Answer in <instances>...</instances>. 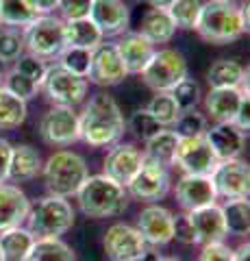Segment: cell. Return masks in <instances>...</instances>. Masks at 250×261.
<instances>
[{
	"label": "cell",
	"mask_w": 250,
	"mask_h": 261,
	"mask_svg": "<svg viewBox=\"0 0 250 261\" xmlns=\"http://www.w3.org/2000/svg\"><path fill=\"white\" fill-rule=\"evenodd\" d=\"M159 261H181V259H176V257H159Z\"/></svg>",
	"instance_id": "obj_53"
},
{
	"label": "cell",
	"mask_w": 250,
	"mask_h": 261,
	"mask_svg": "<svg viewBox=\"0 0 250 261\" xmlns=\"http://www.w3.org/2000/svg\"><path fill=\"white\" fill-rule=\"evenodd\" d=\"M187 76V59L176 48H161L155 50L152 59L142 72V79L155 94L172 92L174 85Z\"/></svg>",
	"instance_id": "obj_7"
},
{
	"label": "cell",
	"mask_w": 250,
	"mask_h": 261,
	"mask_svg": "<svg viewBox=\"0 0 250 261\" xmlns=\"http://www.w3.org/2000/svg\"><path fill=\"white\" fill-rule=\"evenodd\" d=\"M5 74H7V63H3V61H0V83H3Z\"/></svg>",
	"instance_id": "obj_52"
},
{
	"label": "cell",
	"mask_w": 250,
	"mask_h": 261,
	"mask_svg": "<svg viewBox=\"0 0 250 261\" xmlns=\"http://www.w3.org/2000/svg\"><path fill=\"white\" fill-rule=\"evenodd\" d=\"M126 128L131 130V133L137 137V140H142V142L150 140L152 135H157L159 130H161L159 122L152 118L146 109H137V111H133L131 120L126 122Z\"/></svg>",
	"instance_id": "obj_41"
},
{
	"label": "cell",
	"mask_w": 250,
	"mask_h": 261,
	"mask_svg": "<svg viewBox=\"0 0 250 261\" xmlns=\"http://www.w3.org/2000/svg\"><path fill=\"white\" fill-rule=\"evenodd\" d=\"M24 53V37L20 29L0 27V61L15 63Z\"/></svg>",
	"instance_id": "obj_36"
},
{
	"label": "cell",
	"mask_w": 250,
	"mask_h": 261,
	"mask_svg": "<svg viewBox=\"0 0 250 261\" xmlns=\"http://www.w3.org/2000/svg\"><path fill=\"white\" fill-rule=\"evenodd\" d=\"M248 79V70L235 59L215 61L207 72L209 87H241Z\"/></svg>",
	"instance_id": "obj_28"
},
{
	"label": "cell",
	"mask_w": 250,
	"mask_h": 261,
	"mask_svg": "<svg viewBox=\"0 0 250 261\" xmlns=\"http://www.w3.org/2000/svg\"><path fill=\"white\" fill-rule=\"evenodd\" d=\"M126 192H128V198L148 202V205L157 200H163L168 192H170V172H168V168L144 157L140 172L126 185Z\"/></svg>",
	"instance_id": "obj_10"
},
{
	"label": "cell",
	"mask_w": 250,
	"mask_h": 261,
	"mask_svg": "<svg viewBox=\"0 0 250 261\" xmlns=\"http://www.w3.org/2000/svg\"><path fill=\"white\" fill-rule=\"evenodd\" d=\"M174 196L185 214L209 207V205H215V200H217L211 178L198 176V174H183L179 178V183H176Z\"/></svg>",
	"instance_id": "obj_17"
},
{
	"label": "cell",
	"mask_w": 250,
	"mask_h": 261,
	"mask_svg": "<svg viewBox=\"0 0 250 261\" xmlns=\"http://www.w3.org/2000/svg\"><path fill=\"white\" fill-rule=\"evenodd\" d=\"M0 27H3V24H0Z\"/></svg>",
	"instance_id": "obj_55"
},
{
	"label": "cell",
	"mask_w": 250,
	"mask_h": 261,
	"mask_svg": "<svg viewBox=\"0 0 250 261\" xmlns=\"http://www.w3.org/2000/svg\"><path fill=\"white\" fill-rule=\"evenodd\" d=\"M148 7H157V9H168L174 0H146Z\"/></svg>",
	"instance_id": "obj_51"
},
{
	"label": "cell",
	"mask_w": 250,
	"mask_h": 261,
	"mask_svg": "<svg viewBox=\"0 0 250 261\" xmlns=\"http://www.w3.org/2000/svg\"><path fill=\"white\" fill-rule=\"evenodd\" d=\"M72 250L61 238H35L24 261H74Z\"/></svg>",
	"instance_id": "obj_31"
},
{
	"label": "cell",
	"mask_w": 250,
	"mask_h": 261,
	"mask_svg": "<svg viewBox=\"0 0 250 261\" xmlns=\"http://www.w3.org/2000/svg\"><path fill=\"white\" fill-rule=\"evenodd\" d=\"M233 261H250V246L248 242H244L237 250H233Z\"/></svg>",
	"instance_id": "obj_49"
},
{
	"label": "cell",
	"mask_w": 250,
	"mask_h": 261,
	"mask_svg": "<svg viewBox=\"0 0 250 261\" xmlns=\"http://www.w3.org/2000/svg\"><path fill=\"white\" fill-rule=\"evenodd\" d=\"M0 261H5V257H3V250H0Z\"/></svg>",
	"instance_id": "obj_54"
},
{
	"label": "cell",
	"mask_w": 250,
	"mask_h": 261,
	"mask_svg": "<svg viewBox=\"0 0 250 261\" xmlns=\"http://www.w3.org/2000/svg\"><path fill=\"white\" fill-rule=\"evenodd\" d=\"M209 178H211V183H213L217 198H220V196L227 200L248 198L250 172H248V163L244 159L217 161V166Z\"/></svg>",
	"instance_id": "obj_13"
},
{
	"label": "cell",
	"mask_w": 250,
	"mask_h": 261,
	"mask_svg": "<svg viewBox=\"0 0 250 261\" xmlns=\"http://www.w3.org/2000/svg\"><path fill=\"white\" fill-rule=\"evenodd\" d=\"M39 137L48 146H72L80 140L78 130V113L72 107H57L48 109L39 120Z\"/></svg>",
	"instance_id": "obj_9"
},
{
	"label": "cell",
	"mask_w": 250,
	"mask_h": 261,
	"mask_svg": "<svg viewBox=\"0 0 250 261\" xmlns=\"http://www.w3.org/2000/svg\"><path fill=\"white\" fill-rule=\"evenodd\" d=\"M233 124H235L241 133L248 135V128H250V98H248V94L244 96V100H241L239 109L235 113V120H233Z\"/></svg>",
	"instance_id": "obj_46"
},
{
	"label": "cell",
	"mask_w": 250,
	"mask_h": 261,
	"mask_svg": "<svg viewBox=\"0 0 250 261\" xmlns=\"http://www.w3.org/2000/svg\"><path fill=\"white\" fill-rule=\"evenodd\" d=\"M200 11H203V3L200 0H174L168 7V13H170L174 27L183 31H196Z\"/></svg>",
	"instance_id": "obj_34"
},
{
	"label": "cell",
	"mask_w": 250,
	"mask_h": 261,
	"mask_svg": "<svg viewBox=\"0 0 250 261\" xmlns=\"http://www.w3.org/2000/svg\"><path fill=\"white\" fill-rule=\"evenodd\" d=\"M174 240H179L183 244H193V228L189 224L187 214L174 218Z\"/></svg>",
	"instance_id": "obj_45"
},
{
	"label": "cell",
	"mask_w": 250,
	"mask_h": 261,
	"mask_svg": "<svg viewBox=\"0 0 250 261\" xmlns=\"http://www.w3.org/2000/svg\"><path fill=\"white\" fill-rule=\"evenodd\" d=\"M78 209L87 218L104 220V218H118L122 216L128 207V192L124 185L116 183L114 178L104 174L87 176L85 183L76 192Z\"/></svg>",
	"instance_id": "obj_3"
},
{
	"label": "cell",
	"mask_w": 250,
	"mask_h": 261,
	"mask_svg": "<svg viewBox=\"0 0 250 261\" xmlns=\"http://www.w3.org/2000/svg\"><path fill=\"white\" fill-rule=\"evenodd\" d=\"M39 18L31 0H0V24L11 29H26Z\"/></svg>",
	"instance_id": "obj_30"
},
{
	"label": "cell",
	"mask_w": 250,
	"mask_h": 261,
	"mask_svg": "<svg viewBox=\"0 0 250 261\" xmlns=\"http://www.w3.org/2000/svg\"><path fill=\"white\" fill-rule=\"evenodd\" d=\"M144 163V152L133 144H114L104 157V176L114 178L120 185H128L133 176L140 172Z\"/></svg>",
	"instance_id": "obj_16"
},
{
	"label": "cell",
	"mask_w": 250,
	"mask_h": 261,
	"mask_svg": "<svg viewBox=\"0 0 250 261\" xmlns=\"http://www.w3.org/2000/svg\"><path fill=\"white\" fill-rule=\"evenodd\" d=\"M137 231L146 242V246L159 248L168 246L174 240V214L170 209L150 202L148 207H144L137 216Z\"/></svg>",
	"instance_id": "obj_14"
},
{
	"label": "cell",
	"mask_w": 250,
	"mask_h": 261,
	"mask_svg": "<svg viewBox=\"0 0 250 261\" xmlns=\"http://www.w3.org/2000/svg\"><path fill=\"white\" fill-rule=\"evenodd\" d=\"M128 76L120 53L114 42H102L92 50V63L87 72V83L100 87H116Z\"/></svg>",
	"instance_id": "obj_11"
},
{
	"label": "cell",
	"mask_w": 250,
	"mask_h": 261,
	"mask_svg": "<svg viewBox=\"0 0 250 261\" xmlns=\"http://www.w3.org/2000/svg\"><path fill=\"white\" fill-rule=\"evenodd\" d=\"M74 220L76 211L68 198L48 194L35 207H31L26 222L35 238H61L74 226Z\"/></svg>",
	"instance_id": "obj_5"
},
{
	"label": "cell",
	"mask_w": 250,
	"mask_h": 261,
	"mask_svg": "<svg viewBox=\"0 0 250 261\" xmlns=\"http://www.w3.org/2000/svg\"><path fill=\"white\" fill-rule=\"evenodd\" d=\"M187 218L193 228V244H203L205 246V244L224 242V238L229 235L220 205H209L203 209L189 211Z\"/></svg>",
	"instance_id": "obj_20"
},
{
	"label": "cell",
	"mask_w": 250,
	"mask_h": 261,
	"mask_svg": "<svg viewBox=\"0 0 250 261\" xmlns=\"http://www.w3.org/2000/svg\"><path fill=\"white\" fill-rule=\"evenodd\" d=\"M146 111L150 113L152 118L159 122L161 128H168V126H174L176 118L181 116V109L179 105L174 102V98L170 92H161V94H155V98L148 102Z\"/></svg>",
	"instance_id": "obj_35"
},
{
	"label": "cell",
	"mask_w": 250,
	"mask_h": 261,
	"mask_svg": "<svg viewBox=\"0 0 250 261\" xmlns=\"http://www.w3.org/2000/svg\"><path fill=\"white\" fill-rule=\"evenodd\" d=\"M159 252H157V248H152V246H146V250L142 252L140 257H135L133 261H159Z\"/></svg>",
	"instance_id": "obj_50"
},
{
	"label": "cell",
	"mask_w": 250,
	"mask_h": 261,
	"mask_svg": "<svg viewBox=\"0 0 250 261\" xmlns=\"http://www.w3.org/2000/svg\"><path fill=\"white\" fill-rule=\"evenodd\" d=\"M198 261H233V248H229L224 242L205 244Z\"/></svg>",
	"instance_id": "obj_44"
},
{
	"label": "cell",
	"mask_w": 250,
	"mask_h": 261,
	"mask_svg": "<svg viewBox=\"0 0 250 261\" xmlns=\"http://www.w3.org/2000/svg\"><path fill=\"white\" fill-rule=\"evenodd\" d=\"M31 3H33V7L39 11V15H48V13H52L54 9H57L59 0H31Z\"/></svg>",
	"instance_id": "obj_48"
},
{
	"label": "cell",
	"mask_w": 250,
	"mask_h": 261,
	"mask_svg": "<svg viewBox=\"0 0 250 261\" xmlns=\"http://www.w3.org/2000/svg\"><path fill=\"white\" fill-rule=\"evenodd\" d=\"M31 200L18 185L0 183V233L13 226H22L29 218Z\"/></svg>",
	"instance_id": "obj_22"
},
{
	"label": "cell",
	"mask_w": 250,
	"mask_h": 261,
	"mask_svg": "<svg viewBox=\"0 0 250 261\" xmlns=\"http://www.w3.org/2000/svg\"><path fill=\"white\" fill-rule=\"evenodd\" d=\"M90 20L98 27L102 37H116L126 33L131 15L124 0H92Z\"/></svg>",
	"instance_id": "obj_18"
},
{
	"label": "cell",
	"mask_w": 250,
	"mask_h": 261,
	"mask_svg": "<svg viewBox=\"0 0 250 261\" xmlns=\"http://www.w3.org/2000/svg\"><path fill=\"white\" fill-rule=\"evenodd\" d=\"M102 246H104V255L111 261H133L146 250V242H144V238L135 226L116 222L104 233Z\"/></svg>",
	"instance_id": "obj_15"
},
{
	"label": "cell",
	"mask_w": 250,
	"mask_h": 261,
	"mask_svg": "<svg viewBox=\"0 0 250 261\" xmlns=\"http://www.w3.org/2000/svg\"><path fill=\"white\" fill-rule=\"evenodd\" d=\"M170 94H172V98H174V102L179 105L181 111L196 109L198 102H200V98H203L200 85H198L193 79H189V76H185L179 85H174V89H172Z\"/></svg>",
	"instance_id": "obj_40"
},
{
	"label": "cell",
	"mask_w": 250,
	"mask_h": 261,
	"mask_svg": "<svg viewBox=\"0 0 250 261\" xmlns=\"http://www.w3.org/2000/svg\"><path fill=\"white\" fill-rule=\"evenodd\" d=\"M42 157L39 152L29 144H18L11 150V163H9V176L7 181L13 183H26L33 181L37 174H42Z\"/></svg>",
	"instance_id": "obj_24"
},
{
	"label": "cell",
	"mask_w": 250,
	"mask_h": 261,
	"mask_svg": "<svg viewBox=\"0 0 250 261\" xmlns=\"http://www.w3.org/2000/svg\"><path fill=\"white\" fill-rule=\"evenodd\" d=\"M196 33L209 44H233L248 33V3L237 5L235 0H209L196 24Z\"/></svg>",
	"instance_id": "obj_2"
},
{
	"label": "cell",
	"mask_w": 250,
	"mask_h": 261,
	"mask_svg": "<svg viewBox=\"0 0 250 261\" xmlns=\"http://www.w3.org/2000/svg\"><path fill=\"white\" fill-rule=\"evenodd\" d=\"M42 92L44 96L57 107H72L74 109L76 105H80L87 96V89H90V83H87L85 76H76L68 72L61 65H50L44 74L42 81Z\"/></svg>",
	"instance_id": "obj_8"
},
{
	"label": "cell",
	"mask_w": 250,
	"mask_h": 261,
	"mask_svg": "<svg viewBox=\"0 0 250 261\" xmlns=\"http://www.w3.org/2000/svg\"><path fill=\"white\" fill-rule=\"evenodd\" d=\"M26 120V102L7 92L0 83V130H11L24 124Z\"/></svg>",
	"instance_id": "obj_33"
},
{
	"label": "cell",
	"mask_w": 250,
	"mask_h": 261,
	"mask_svg": "<svg viewBox=\"0 0 250 261\" xmlns=\"http://www.w3.org/2000/svg\"><path fill=\"white\" fill-rule=\"evenodd\" d=\"M3 85H5L7 92H11L13 96H18L20 100H24V102L31 100V98H35L37 92H39V85L35 83V81H31L29 76H24L22 72H18L15 68L5 74Z\"/></svg>",
	"instance_id": "obj_39"
},
{
	"label": "cell",
	"mask_w": 250,
	"mask_h": 261,
	"mask_svg": "<svg viewBox=\"0 0 250 261\" xmlns=\"http://www.w3.org/2000/svg\"><path fill=\"white\" fill-rule=\"evenodd\" d=\"M224 224H227V233L235 235V238H246L250 231V207L248 198H235L227 200L222 207Z\"/></svg>",
	"instance_id": "obj_32"
},
{
	"label": "cell",
	"mask_w": 250,
	"mask_h": 261,
	"mask_svg": "<svg viewBox=\"0 0 250 261\" xmlns=\"http://www.w3.org/2000/svg\"><path fill=\"white\" fill-rule=\"evenodd\" d=\"M11 150H13L11 142H7V140H3V137H0V183H5L7 176H9Z\"/></svg>",
	"instance_id": "obj_47"
},
{
	"label": "cell",
	"mask_w": 250,
	"mask_h": 261,
	"mask_svg": "<svg viewBox=\"0 0 250 261\" xmlns=\"http://www.w3.org/2000/svg\"><path fill=\"white\" fill-rule=\"evenodd\" d=\"M174 163L183 170V174H198L211 176L217 166V157L213 154L211 146L203 137H179Z\"/></svg>",
	"instance_id": "obj_12"
},
{
	"label": "cell",
	"mask_w": 250,
	"mask_h": 261,
	"mask_svg": "<svg viewBox=\"0 0 250 261\" xmlns=\"http://www.w3.org/2000/svg\"><path fill=\"white\" fill-rule=\"evenodd\" d=\"M42 174L48 194L70 198V196H76L80 185L90 176V168H87V161L78 152L57 150L42 166Z\"/></svg>",
	"instance_id": "obj_4"
},
{
	"label": "cell",
	"mask_w": 250,
	"mask_h": 261,
	"mask_svg": "<svg viewBox=\"0 0 250 261\" xmlns=\"http://www.w3.org/2000/svg\"><path fill=\"white\" fill-rule=\"evenodd\" d=\"M205 140L211 146L217 161L239 159L246 146V133H241L233 122H220L205 130Z\"/></svg>",
	"instance_id": "obj_21"
},
{
	"label": "cell",
	"mask_w": 250,
	"mask_h": 261,
	"mask_svg": "<svg viewBox=\"0 0 250 261\" xmlns=\"http://www.w3.org/2000/svg\"><path fill=\"white\" fill-rule=\"evenodd\" d=\"M116 48L120 53L124 68L128 74H142L144 68L155 55V44H150L146 37L140 33H122V39L116 42Z\"/></svg>",
	"instance_id": "obj_23"
},
{
	"label": "cell",
	"mask_w": 250,
	"mask_h": 261,
	"mask_svg": "<svg viewBox=\"0 0 250 261\" xmlns=\"http://www.w3.org/2000/svg\"><path fill=\"white\" fill-rule=\"evenodd\" d=\"M63 35H66V46L85 48V50H94L104 39L98 27H96L90 18L63 22Z\"/></svg>",
	"instance_id": "obj_26"
},
{
	"label": "cell",
	"mask_w": 250,
	"mask_h": 261,
	"mask_svg": "<svg viewBox=\"0 0 250 261\" xmlns=\"http://www.w3.org/2000/svg\"><path fill=\"white\" fill-rule=\"evenodd\" d=\"M24 50L37 57L42 61L59 59V55L66 48V35H63V20L57 15H39V18L29 24L22 33Z\"/></svg>",
	"instance_id": "obj_6"
},
{
	"label": "cell",
	"mask_w": 250,
	"mask_h": 261,
	"mask_svg": "<svg viewBox=\"0 0 250 261\" xmlns=\"http://www.w3.org/2000/svg\"><path fill=\"white\" fill-rule=\"evenodd\" d=\"M176 146H179V135L170 128H161L157 135H152L150 140H146L144 157L159 163V166H163V168H170V166H174Z\"/></svg>",
	"instance_id": "obj_27"
},
{
	"label": "cell",
	"mask_w": 250,
	"mask_h": 261,
	"mask_svg": "<svg viewBox=\"0 0 250 261\" xmlns=\"http://www.w3.org/2000/svg\"><path fill=\"white\" fill-rule=\"evenodd\" d=\"M207 128V116H203L196 109L181 111V116L174 122V133L179 137H203Z\"/></svg>",
	"instance_id": "obj_37"
},
{
	"label": "cell",
	"mask_w": 250,
	"mask_h": 261,
	"mask_svg": "<svg viewBox=\"0 0 250 261\" xmlns=\"http://www.w3.org/2000/svg\"><path fill=\"white\" fill-rule=\"evenodd\" d=\"M140 35H144L150 44H168L172 42L176 27L170 18L168 9H157V7H148L146 13L140 20Z\"/></svg>",
	"instance_id": "obj_25"
},
{
	"label": "cell",
	"mask_w": 250,
	"mask_h": 261,
	"mask_svg": "<svg viewBox=\"0 0 250 261\" xmlns=\"http://www.w3.org/2000/svg\"><path fill=\"white\" fill-rule=\"evenodd\" d=\"M35 242V235L24 226H13L0 233V250L5 261H24L31 246Z\"/></svg>",
	"instance_id": "obj_29"
},
{
	"label": "cell",
	"mask_w": 250,
	"mask_h": 261,
	"mask_svg": "<svg viewBox=\"0 0 250 261\" xmlns=\"http://www.w3.org/2000/svg\"><path fill=\"white\" fill-rule=\"evenodd\" d=\"M57 9H59L61 15H63V22L90 18L92 0H59V3H57Z\"/></svg>",
	"instance_id": "obj_43"
},
{
	"label": "cell",
	"mask_w": 250,
	"mask_h": 261,
	"mask_svg": "<svg viewBox=\"0 0 250 261\" xmlns=\"http://www.w3.org/2000/svg\"><path fill=\"white\" fill-rule=\"evenodd\" d=\"M15 70L22 72L24 76H29L31 81H35L37 85H42L48 65H46L42 59L33 57V55H26V57H20V59L15 61Z\"/></svg>",
	"instance_id": "obj_42"
},
{
	"label": "cell",
	"mask_w": 250,
	"mask_h": 261,
	"mask_svg": "<svg viewBox=\"0 0 250 261\" xmlns=\"http://www.w3.org/2000/svg\"><path fill=\"white\" fill-rule=\"evenodd\" d=\"M90 63H92V50L85 48H74V46H66L63 53L59 55V65L66 68L68 72L76 76H85L90 72Z\"/></svg>",
	"instance_id": "obj_38"
},
{
	"label": "cell",
	"mask_w": 250,
	"mask_h": 261,
	"mask_svg": "<svg viewBox=\"0 0 250 261\" xmlns=\"http://www.w3.org/2000/svg\"><path fill=\"white\" fill-rule=\"evenodd\" d=\"M80 140L92 148H109L126 133V120L122 109L109 94H94L78 116Z\"/></svg>",
	"instance_id": "obj_1"
},
{
	"label": "cell",
	"mask_w": 250,
	"mask_h": 261,
	"mask_svg": "<svg viewBox=\"0 0 250 261\" xmlns=\"http://www.w3.org/2000/svg\"><path fill=\"white\" fill-rule=\"evenodd\" d=\"M246 94H248V87H209V92L203 100L205 113L215 124L233 122Z\"/></svg>",
	"instance_id": "obj_19"
}]
</instances>
